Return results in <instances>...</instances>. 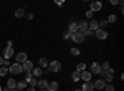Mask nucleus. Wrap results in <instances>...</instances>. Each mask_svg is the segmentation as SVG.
<instances>
[{
	"instance_id": "obj_2",
	"label": "nucleus",
	"mask_w": 124,
	"mask_h": 91,
	"mask_svg": "<svg viewBox=\"0 0 124 91\" xmlns=\"http://www.w3.org/2000/svg\"><path fill=\"white\" fill-rule=\"evenodd\" d=\"M48 69L51 70V72H54V73H58V72H61V69H62V64L58 62V60H54V62L50 63Z\"/></svg>"
},
{
	"instance_id": "obj_47",
	"label": "nucleus",
	"mask_w": 124,
	"mask_h": 91,
	"mask_svg": "<svg viewBox=\"0 0 124 91\" xmlns=\"http://www.w3.org/2000/svg\"><path fill=\"white\" fill-rule=\"evenodd\" d=\"M1 90H3V87H1V86H0V91H1Z\"/></svg>"
},
{
	"instance_id": "obj_39",
	"label": "nucleus",
	"mask_w": 124,
	"mask_h": 91,
	"mask_svg": "<svg viewBox=\"0 0 124 91\" xmlns=\"http://www.w3.org/2000/svg\"><path fill=\"white\" fill-rule=\"evenodd\" d=\"M107 73H108V74H112V75H113V73H114V69H112V68H109Z\"/></svg>"
},
{
	"instance_id": "obj_30",
	"label": "nucleus",
	"mask_w": 124,
	"mask_h": 91,
	"mask_svg": "<svg viewBox=\"0 0 124 91\" xmlns=\"http://www.w3.org/2000/svg\"><path fill=\"white\" fill-rule=\"evenodd\" d=\"M34 76H32V74H31V72H27L26 73V76H25V81L26 83H30V80L32 79Z\"/></svg>"
},
{
	"instance_id": "obj_38",
	"label": "nucleus",
	"mask_w": 124,
	"mask_h": 91,
	"mask_svg": "<svg viewBox=\"0 0 124 91\" xmlns=\"http://www.w3.org/2000/svg\"><path fill=\"white\" fill-rule=\"evenodd\" d=\"M26 18H27V20H32V18H34V15H32V14H27V15H26Z\"/></svg>"
},
{
	"instance_id": "obj_42",
	"label": "nucleus",
	"mask_w": 124,
	"mask_h": 91,
	"mask_svg": "<svg viewBox=\"0 0 124 91\" xmlns=\"http://www.w3.org/2000/svg\"><path fill=\"white\" fill-rule=\"evenodd\" d=\"M3 64H4V58H3V57H0V67H1Z\"/></svg>"
},
{
	"instance_id": "obj_28",
	"label": "nucleus",
	"mask_w": 124,
	"mask_h": 91,
	"mask_svg": "<svg viewBox=\"0 0 124 91\" xmlns=\"http://www.w3.org/2000/svg\"><path fill=\"white\" fill-rule=\"evenodd\" d=\"M8 68L6 67H0V76H5L8 74Z\"/></svg>"
},
{
	"instance_id": "obj_49",
	"label": "nucleus",
	"mask_w": 124,
	"mask_h": 91,
	"mask_svg": "<svg viewBox=\"0 0 124 91\" xmlns=\"http://www.w3.org/2000/svg\"><path fill=\"white\" fill-rule=\"evenodd\" d=\"M10 91H17V90H10Z\"/></svg>"
},
{
	"instance_id": "obj_7",
	"label": "nucleus",
	"mask_w": 124,
	"mask_h": 91,
	"mask_svg": "<svg viewBox=\"0 0 124 91\" xmlns=\"http://www.w3.org/2000/svg\"><path fill=\"white\" fill-rule=\"evenodd\" d=\"M3 55H4V59H10L13 55H14V49L13 48H10V47H6L4 49V52H3Z\"/></svg>"
},
{
	"instance_id": "obj_3",
	"label": "nucleus",
	"mask_w": 124,
	"mask_h": 91,
	"mask_svg": "<svg viewBox=\"0 0 124 91\" xmlns=\"http://www.w3.org/2000/svg\"><path fill=\"white\" fill-rule=\"evenodd\" d=\"M72 41H73L75 43H83L85 41V35L81 33V32H76L72 35Z\"/></svg>"
},
{
	"instance_id": "obj_41",
	"label": "nucleus",
	"mask_w": 124,
	"mask_h": 91,
	"mask_svg": "<svg viewBox=\"0 0 124 91\" xmlns=\"http://www.w3.org/2000/svg\"><path fill=\"white\" fill-rule=\"evenodd\" d=\"M63 3H65V1H63V0H62V1H57V0H56V1H55V4H57L58 6H61L62 4H63Z\"/></svg>"
},
{
	"instance_id": "obj_25",
	"label": "nucleus",
	"mask_w": 124,
	"mask_h": 91,
	"mask_svg": "<svg viewBox=\"0 0 124 91\" xmlns=\"http://www.w3.org/2000/svg\"><path fill=\"white\" fill-rule=\"evenodd\" d=\"M112 80H113V75L112 74H108L107 73L104 76H103V81H104V83H110Z\"/></svg>"
},
{
	"instance_id": "obj_16",
	"label": "nucleus",
	"mask_w": 124,
	"mask_h": 91,
	"mask_svg": "<svg viewBox=\"0 0 124 91\" xmlns=\"http://www.w3.org/2000/svg\"><path fill=\"white\" fill-rule=\"evenodd\" d=\"M82 91H94V86L93 84L89 81V83H85L82 85Z\"/></svg>"
},
{
	"instance_id": "obj_18",
	"label": "nucleus",
	"mask_w": 124,
	"mask_h": 91,
	"mask_svg": "<svg viewBox=\"0 0 124 91\" xmlns=\"http://www.w3.org/2000/svg\"><path fill=\"white\" fill-rule=\"evenodd\" d=\"M31 74H32V76L39 78V76H41L44 74V72H42V69H41V68H34L32 72H31Z\"/></svg>"
},
{
	"instance_id": "obj_17",
	"label": "nucleus",
	"mask_w": 124,
	"mask_h": 91,
	"mask_svg": "<svg viewBox=\"0 0 124 91\" xmlns=\"http://www.w3.org/2000/svg\"><path fill=\"white\" fill-rule=\"evenodd\" d=\"M16 80L15 79H9L8 80V84H6V87L8 89H10V90H14V89H16Z\"/></svg>"
},
{
	"instance_id": "obj_6",
	"label": "nucleus",
	"mask_w": 124,
	"mask_h": 91,
	"mask_svg": "<svg viewBox=\"0 0 124 91\" xmlns=\"http://www.w3.org/2000/svg\"><path fill=\"white\" fill-rule=\"evenodd\" d=\"M101 70H102V68H101V64H98V63H92V65H91V74H99L101 73Z\"/></svg>"
},
{
	"instance_id": "obj_33",
	"label": "nucleus",
	"mask_w": 124,
	"mask_h": 91,
	"mask_svg": "<svg viewBox=\"0 0 124 91\" xmlns=\"http://www.w3.org/2000/svg\"><path fill=\"white\" fill-rule=\"evenodd\" d=\"M98 24H99V28H102V30H103V28H104V27L107 26V24H108V22H107V20H103L102 22H98Z\"/></svg>"
},
{
	"instance_id": "obj_23",
	"label": "nucleus",
	"mask_w": 124,
	"mask_h": 91,
	"mask_svg": "<svg viewBox=\"0 0 124 91\" xmlns=\"http://www.w3.org/2000/svg\"><path fill=\"white\" fill-rule=\"evenodd\" d=\"M47 80H40L39 81V86H40V89L41 90H46V87H47Z\"/></svg>"
},
{
	"instance_id": "obj_36",
	"label": "nucleus",
	"mask_w": 124,
	"mask_h": 91,
	"mask_svg": "<svg viewBox=\"0 0 124 91\" xmlns=\"http://www.w3.org/2000/svg\"><path fill=\"white\" fill-rule=\"evenodd\" d=\"M86 17L87 18H92L93 17V12L91 11V10H87V11H86Z\"/></svg>"
},
{
	"instance_id": "obj_22",
	"label": "nucleus",
	"mask_w": 124,
	"mask_h": 91,
	"mask_svg": "<svg viewBox=\"0 0 124 91\" xmlns=\"http://www.w3.org/2000/svg\"><path fill=\"white\" fill-rule=\"evenodd\" d=\"M72 80H73L75 83H77L78 80H81V73L77 72V70H76L75 73H72Z\"/></svg>"
},
{
	"instance_id": "obj_26",
	"label": "nucleus",
	"mask_w": 124,
	"mask_h": 91,
	"mask_svg": "<svg viewBox=\"0 0 124 91\" xmlns=\"http://www.w3.org/2000/svg\"><path fill=\"white\" fill-rule=\"evenodd\" d=\"M71 54L73 55V57H78L81 54V52H79L78 48H71Z\"/></svg>"
},
{
	"instance_id": "obj_45",
	"label": "nucleus",
	"mask_w": 124,
	"mask_h": 91,
	"mask_svg": "<svg viewBox=\"0 0 124 91\" xmlns=\"http://www.w3.org/2000/svg\"><path fill=\"white\" fill-rule=\"evenodd\" d=\"M50 72H51V70H50V69H46V70H45V72H44V73H45V74H48Z\"/></svg>"
},
{
	"instance_id": "obj_50",
	"label": "nucleus",
	"mask_w": 124,
	"mask_h": 91,
	"mask_svg": "<svg viewBox=\"0 0 124 91\" xmlns=\"http://www.w3.org/2000/svg\"><path fill=\"white\" fill-rule=\"evenodd\" d=\"M75 91H82V90H75Z\"/></svg>"
},
{
	"instance_id": "obj_44",
	"label": "nucleus",
	"mask_w": 124,
	"mask_h": 91,
	"mask_svg": "<svg viewBox=\"0 0 124 91\" xmlns=\"http://www.w3.org/2000/svg\"><path fill=\"white\" fill-rule=\"evenodd\" d=\"M26 91H35V87H29Z\"/></svg>"
},
{
	"instance_id": "obj_12",
	"label": "nucleus",
	"mask_w": 124,
	"mask_h": 91,
	"mask_svg": "<svg viewBox=\"0 0 124 91\" xmlns=\"http://www.w3.org/2000/svg\"><path fill=\"white\" fill-rule=\"evenodd\" d=\"M68 31H70L71 33H76V32H78V25H77V22L71 21L70 25H68Z\"/></svg>"
},
{
	"instance_id": "obj_8",
	"label": "nucleus",
	"mask_w": 124,
	"mask_h": 91,
	"mask_svg": "<svg viewBox=\"0 0 124 91\" xmlns=\"http://www.w3.org/2000/svg\"><path fill=\"white\" fill-rule=\"evenodd\" d=\"M27 60V55H26V53H24V52H21V53H17L16 54V63H24V62H26Z\"/></svg>"
},
{
	"instance_id": "obj_24",
	"label": "nucleus",
	"mask_w": 124,
	"mask_h": 91,
	"mask_svg": "<svg viewBox=\"0 0 124 91\" xmlns=\"http://www.w3.org/2000/svg\"><path fill=\"white\" fill-rule=\"evenodd\" d=\"M24 15H25V11H24V9H17L16 11H15V16H16L17 18L23 17Z\"/></svg>"
},
{
	"instance_id": "obj_15",
	"label": "nucleus",
	"mask_w": 124,
	"mask_h": 91,
	"mask_svg": "<svg viewBox=\"0 0 124 91\" xmlns=\"http://www.w3.org/2000/svg\"><path fill=\"white\" fill-rule=\"evenodd\" d=\"M93 86H94V89H97V90H103L104 86H106V83L103 81V79H99V80H97V81L93 84Z\"/></svg>"
},
{
	"instance_id": "obj_46",
	"label": "nucleus",
	"mask_w": 124,
	"mask_h": 91,
	"mask_svg": "<svg viewBox=\"0 0 124 91\" xmlns=\"http://www.w3.org/2000/svg\"><path fill=\"white\" fill-rule=\"evenodd\" d=\"M1 91H10V89H8V87H5V89H3Z\"/></svg>"
},
{
	"instance_id": "obj_4",
	"label": "nucleus",
	"mask_w": 124,
	"mask_h": 91,
	"mask_svg": "<svg viewBox=\"0 0 124 91\" xmlns=\"http://www.w3.org/2000/svg\"><path fill=\"white\" fill-rule=\"evenodd\" d=\"M94 35L97 36V38H98V39H101V41H103V39H107V37H108L107 31H106V30H102V28L97 30V31L94 32Z\"/></svg>"
},
{
	"instance_id": "obj_14",
	"label": "nucleus",
	"mask_w": 124,
	"mask_h": 91,
	"mask_svg": "<svg viewBox=\"0 0 124 91\" xmlns=\"http://www.w3.org/2000/svg\"><path fill=\"white\" fill-rule=\"evenodd\" d=\"M101 9H102V3H99V1H94V3L91 4V11H92V12L99 11Z\"/></svg>"
},
{
	"instance_id": "obj_21",
	"label": "nucleus",
	"mask_w": 124,
	"mask_h": 91,
	"mask_svg": "<svg viewBox=\"0 0 124 91\" xmlns=\"http://www.w3.org/2000/svg\"><path fill=\"white\" fill-rule=\"evenodd\" d=\"M117 20H118L117 15L112 14V15H109V16H108V18H107V22H109V24H116V22H117Z\"/></svg>"
},
{
	"instance_id": "obj_31",
	"label": "nucleus",
	"mask_w": 124,
	"mask_h": 91,
	"mask_svg": "<svg viewBox=\"0 0 124 91\" xmlns=\"http://www.w3.org/2000/svg\"><path fill=\"white\" fill-rule=\"evenodd\" d=\"M101 68H102V70H106V72H108V69H109L110 67H109V63H108V62H104V63H103V65H101Z\"/></svg>"
},
{
	"instance_id": "obj_20",
	"label": "nucleus",
	"mask_w": 124,
	"mask_h": 91,
	"mask_svg": "<svg viewBox=\"0 0 124 91\" xmlns=\"http://www.w3.org/2000/svg\"><path fill=\"white\" fill-rule=\"evenodd\" d=\"M39 64H40V68H47V65H48V60H47L45 57H42V58L40 59Z\"/></svg>"
},
{
	"instance_id": "obj_37",
	"label": "nucleus",
	"mask_w": 124,
	"mask_h": 91,
	"mask_svg": "<svg viewBox=\"0 0 124 91\" xmlns=\"http://www.w3.org/2000/svg\"><path fill=\"white\" fill-rule=\"evenodd\" d=\"M110 4L112 5H117V4H119V0H110Z\"/></svg>"
},
{
	"instance_id": "obj_35",
	"label": "nucleus",
	"mask_w": 124,
	"mask_h": 91,
	"mask_svg": "<svg viewBox=\"0 0 124 91\" xmlns=\"http://www.w3.org/2000/svg\"><path fill=\"white\" fill-rule=\"evenodd\" d=\"M30 84H31V87H34V86H36V85H37V80L32 78V79L30 80Z\"/></svg>"
},
{
	"instance_id": "obj_9",
	"label": "nucleus",
	"mask_w": 124,
	"mask_h": 91,
	"mask_svg": "<svg viewBox=\"0 0 124 91\" xmlns=\"http://www.w3.org/2000/svg\"><path fill=\"white\" fill-rule=\"evenodd\" d=\"M32 69H34V64L32 62H29V60H26V62L23 63V70H25V72H32Z\"/></svg>"
},
{
	"instance_id": "obj_13",
	"label": "nucleus",
	"mask_w": 124,
	"mask_h": 91,
	"mask_svg": "<svg viewBox=\"0 0 124 91\" xmlns=\"http://www.w3.org/2000/svg\"><path fill=\"white\" fill-rule=\"evenodd\" d=\"M58 83L57 81H51V83H48L47 84V91H57L58 90Z\"/></svg>"
},
{
	"instance_id": "obj_10",
	"label": "nucleus",
	"mask_w": 124,
	"mask_h": 91,
	"mask_svg": "<svg viewBox=\"0 0 124 91\" xmlns=\"http://www.w3.org/2000/svg\"><path fill=\"white\" fill-rule=\"evenodd\" d=\"M81 79L82 80H85L86 83H89L91 81V79H92V74L89 72H87V70H85V72H82L81 73Z\"/></svg>"
},
{
	"instance_id": "obj_43",
	"label": "nucleus",
	"mask_w": 124,
	"mask_h": 91,
	"mask_svg": "<svg viewBox=\"0 0 124 91\" xmlns=\"http://www.w3.org/2000/svg\"><path fill=\"white\" fill-rule=\"evenodd\" d=\"M4 64H5V65H10V62H9L8 59H4Z\"/></svg>"
},
{
	"instance_id": "obj_40",
	"label": "nucleus",
	"mask_w": 124,
	"mask_h": 91,
	"mask_svg": "<svg viewBox=\"0 0 124 91\" xmlns=\"http://www.w3.org/2000/svg\"><path fill=\"white\" fill-rule=\"evenodd\" d=\"M6 47H10V48H13V42H11V41H8V44H6Z\"/></svg>"
},
{
	"instance_id": "obj_32",
	"label": "nucleus",
	"mask_w": 124,
	"mask_h": 91,
	"mask_svg": "<svg viewBox=\"0 0 124 91\" xmlns=\"http://www.w3.org/2000/svg\"><path fill=\"white\" fill-rule=\"evenodd\" d=\"M104 90H106V91H114V86L110 85V84H108V85L104 86Z\"/></svg>"
},
{
	"instance_id": "obj_34",
	"label": "nucleus",
	"mask_w": 124,
	"mask_h": 91,
	"mask_svg": "<svg viewBox=\"0 0 124 91\" xmlns=\"http://www.w3.org/2000/svg\"><path fill=\"white\" fill-rule=\"evenodd\" d=\"M83 35H85V36H93V35H94V31H92V30H89V28H88Z\"/></svg>"
},
{
	"instance_id": "obj_11",
	"label": "nucleus",
	"mask_w": 124,
	"mask_h": 91,
	"mask_svg": "<svg viewBox=\"0 0 124 91\" xmlns=\"http://www.w3.org/2000/svg\"><path fill=\"white\" fill-rule=\"evenodd\" d=\"M88 28L92 30V31H94V32L97 31V30H99V24H98L97 20H91V22L88 25Z\"/></svg>"
},
{
	"instance_id": "obj_29",
	"label": "nucleus",
	"mask_w": 124,
	"mask_h": 91,
	"mask_svg": "<svg viewBox=\"0 0 124 91\" xmlns=\"http://www.w3.org/2000/svg\"><path fill=\"white\" fill-rule=\"evenodd\" d=\"M72 35H73V33H71L68 30H67V31L63 32V39H70V38H72Z\"/></svg>"
},
{
	"instance_id": "obj_27",
	"label": "nucleus",
	"mask_w": 124,
	"mask_h": 91,
	"mask_svg": "<svg viewBox=\"0 0 124 91\" xmlns=\"http://www.w3.org/2000/svg\"><path fill=\"white\" fill-rule=\"evenodd\" d=\"M85 69H86V64H85V63H79V64H77V72L82 73V72H85Z\"/></svg>"
},
{
	"instance_id": "obj_48",
	"label": "nucleus",
	"mask_w": 124,
	"mask_h": 91,
	"mask_svg": "<svg viewBox=\"0 0 124 91\" xmlns=\"http://www.w3.org/2000/svg\"><path fill=\"white\" fill-rule=\"evenodd\" d=\"M40 91H47V90H40Z\"/></svg>"
},
{
	"instance_id": "obj_19",
	"label": "nucleus",
	"mask_w": 124,
	"mask_h": 91,
	"mask_svg": "<svg viewBox=\"0 0 124 91\" xmlns=\"http://www.w3.org/2000/svg\"><path fill=\"white\" fill-rule=\"evenodd\" d=\"M26 86H27V84H26L25 80H23V81H19V83L16 84V89H17V91H21V90L26 89Z\"/></svg>"
},
{
	"instance_id": "obj_1",
	"label": "nucleus",
	"mask_w": 124,
	"mask_h": 91,
	"mask_svg": "<svg viewBox=\"0 0 124 91\" xmlns=\"http://www.w3.org/2000/svg\"><path fill=\"white\" fill-rule=\"evenodd\" d=\"M9 72L11 73V74H14V75H16V74H21V73L24 72V70H23V65H20L19 63H14V64L10 65Z\"/></svg>"
},
{
	"instance_id": "obj_5",
	"label": "nucleus",
	"mask_w": 124,
	"mask_h": 91,
	"mask_svg": "<svg viewBox=\"0 0 124 91\" xmlns=\"http://www.w3.org/2000/svg\"><path fill=\"white\" fill-rule=\"evenodd\" d=\"M77 25H78V30H79L78 32H81V33H85L87 30H88V24H87L86 20H81Z\"/></svg>"
}]
</instances>
